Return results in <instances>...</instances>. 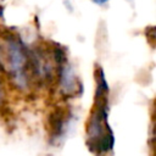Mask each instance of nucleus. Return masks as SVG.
Listing matches in <instances>:
<instances>
[{"mask_svg": "<svg viewBox=\"0 0 156 156\" xmlns=\"http://www.w3.org/2000/svg\"><path fill=\"white\" fill-rule=\"evenodd\" d=\"M95 5H99V6H102V5H105V4H107L110 0H91Z\"/></svg>", "mask_w": 156, "mask_h": 156, "instance_id": "f257e3e1", "label": "nucleus"}]
</instances>
